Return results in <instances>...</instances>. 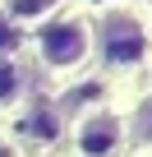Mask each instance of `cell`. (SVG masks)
Segmentation results:
<instances>
[{
    "label": "cell",
    "mask_w": 152,
    "mask_h": 157,
    "mask_svg": "<svg viewBox=\"0 0 152 157\" xmlns=\"http://www.w3.org/2000/svg\"><path fill=\"white\" fill-rule=\"evenodd\" d=\"M152 28L134 5H106L92 23V56L106 69H134L147 60Z\"/></svg>",
    "instance_id": "cell-1"
},
{
    "label": "cell",
    "mask_w": 152,
    "mask_h": 157,
    "mask_svg": "<svg viewBox=\"0 0 152 157\" xmlns=\"http://www.w3.org/2000/svg\"><path fill=\"white\" fill-rule=\"evenodd\" d=\"M32 51L51 74L69 78V74H79L92 60V23L83 14H51L46 23H37Z\"/></svg>",
    "instance_id": "cell-2"
},
{
    "label": "cell",
    "mask_w": 152,
    "mask_h": 157,
    "mask_svg": "<svg viewBox=\"0 0 152 157\" xmlns=\"http://www.w3.org/2000/svg\"><path fill=\"white\" fill-rule=\"evenodd\" d=\"M120 139H124V125H120V116H115L111 106L83 111L79 129H74V143H79L83 157H111V152L120 148Z\"/></svg>",
    "instance_id": "cell-3"
},
{
    "label": "cell",
    "mask_w": 152,
    "mask_h": 157,
    "mask_svg": "<svg viewBox=\"0 0 152 157\" xmlns=\"http://www.w3.org/2000/svg\"><path fill=\"white\" fill-rule=\"evenodd\" d=\"M0 10L9 14L14 28H28V23H46L51 14H60V10H65V0H5Z\"/></svg>",
    "instance_id": "cell-4"
},
{
    "label": "cell",
    "mask_w": 152,
    "mask_h": 157,
    "mask_svg": "<svg viewBox=\"0 0 152 157\" xmlns=\"http://www.w3.org/2000/svg\"><path fill=\"white\" fill-rule=\"evenodd\" d=\"M23 97V65L14 56H0V106H14Z\"/></svg>",
    "instance_id": "cell-5"
},
{
    "label": "cell",
    "mask_w": 152,
    "mask_h": 157,
    "mask_svg": "<svg viewBox=\"0 0 152 157\" xmlns=\"http://www.w3.org/2000/svg\"><path fill=\"white\" fill-rule=\"evenodd\" d=\"M14 46H19V28L9 23V14H5V10H0V56H9Z\"/></svg>",
    "instance_id": "cell-6"
},
{
    "label": "cell",
    "mask_w": 152,
    "mask_h": 157,
    "mask_svg": "<svg viewBox=\"0 0 152 157\" xmlns=\"http://www.w3.org/2000/svg\"><path fill=\"white\" fill-rule=\"evenodd\" d=\"M134 125H138V134H152V97L138 106V120H134Z\"/></svg>",
    "instance_id": "cell-7"
},
{
    "label": "cell",
    "mask_w": 152,
    "mask_h": 157,
    "mask_svg": "<svg viewBox=\"0 0 152 157\" xmlns=\"http://www.w3.org/2000/svg\"><path fill=\"white\" fill-rule=\"evenodd\" d=\"M0 157H14V148H9V143H0Z\"/></svg>",
    "instance_id": "cell-8"
}]
</instances>
